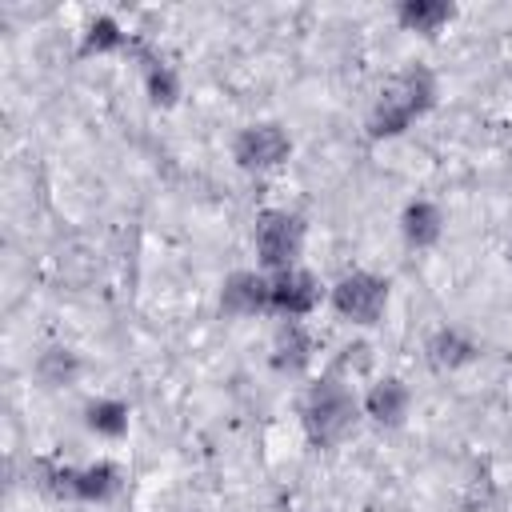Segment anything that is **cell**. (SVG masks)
<instances>
[{"mask_svg": "<svg viewBox=\"0 0 512 512\" xmlns=\"http://www.w3.org/2000/svg\"><path fill=\"white\" fill-rule=\"evenodd\" d=\"M436 96H440V84H436V76L428 68L408 64V68L392 72L380 84V92H376V100L368 108V120H364L368 140L404 136L412 128V120H420L424 112L436 108Z\"/></svg>", "mask_w": 512, "mask_h": 512, "instance_id": "1", "label": "cell"}, {"mask_svg": "<svg viewBox=\"0 0 512 512\" xmlns=\"http://www.w3.org/2000/svg\"><path fill=\"white\" fill-rule=\"evenodd\" d=\"M356 420H360V400L336 376H320L300 400V424L316 448H336L356 428Z\"/></svg>", "mask_w": 512, "mask_h": 512, "instance_id": "2", "label": "cell"}, {"mask_svg": "<svg viewBox=\"0 0 512 512\" xmlns=\"http://www.w3.org/2000/svg\"><path fill=\"white\" fill-rule=\"evenodd\" d=\"M256 260L260 272L276 276L284 268H296L300 252H304V220L288 208H264L256 216Z\"/></svg>", "mask_w": 512, "mask_h": 512, "instance_id": "3", "label": "cell"}, {"mask_svg": "<svg viewBox=\"0 0 512 512\" xmlns=\"http://www.w3.org/2000/svg\"><path fill=\"white\" fill-rule=\"evenodd\" d=\"M388 292H392V284H388L384 276H376V272H368V268H356V272H344V276L328 288V304H332V312H336L340 320L368 328V324H376V320L384 316Z\"/></svg>", "mask_w": 512, "mask_h": 512, "instance_id": "4", "label": "cell"}, {"mask_svg": "<svg viewBox=\"0 0 512 512\" xmlns=\"http://www.w3.org/2000/svg\"><path fill=\"white\" fill-rule=\"evenodd\" d=\"M292 156V136L284 124L276 120H256V124H244L232 140V160L244 168V172H268V168H280L284 160Z\"/></svg>", "mask_w": 512, "mask_h": 512, "instance_id": "5", "label": "cell"}, {"mask_svg": "<svg viewBox=\"0 0 512 512\" xmlns=\"http://www.w3.org/2000/svg\"><path fill=\"white\" fill-rule=\"evenodd\" d=\"M272 280V300H268V312H276L280 320H304L308 312H316V304L324 300V284L308 272V268H284Z\"/></svg>", "mask_w": 512, "mask_h": 512, "instance_id": "6", "label": "cell"}, {"mask_svg": "<svg viewBox=\"0 0 512 512\" xmlns=\"http://www.w3.org/2000/svg\"><path fill=\"white\" fill-rule=\"evenodd\" d=\"M268 300H272V280L268 272H256V268H236L224 276L220 284V312L232 316V320H248V316H260L268 312Z\"/></svg>", "mask_w": 512, "mask_h": 512, "instance_id": "7", "label": "cell"}, {"mask_svg": "<svg viewBox=\"0 0 512 512\" xmlns=\"http://www.w3.org/2000/svg\"><path fill=\"white\" fill-rule=\"evenodd\" d=\"M408 408H412V392L400 376H380L368 384L364 400H360V412L380 424V428H400L408 420Z\"/></svg>", "mask_w": 512, "mask_h": 512, "instance_id": "8", "label": "cell"}, {"mask_svg": "<svg viewBox=\"0 0 512 512\" xmlns=\"http://www.w3.org/2000/svg\"><path fill=\"white\" fill-rule=\"evenodd\" d=\"M424 360L436 368V372H460L468 368L472 360H480V344L456 328V324H440L428 340H424Z\"/></svg>", "mask_w": 512, "mask_h": 512, "instance_id": "9", "label": "cell"}, {"mask_svg": "<svg viewBox=\"0 0 512 512\" xmlns=\"http://www.w3.org/2000/svg\"><path fill=\"white\" fill-rule=\"evenodd\" d=\"M312 352H316V344H312V336H308V328H304L300 320H280V324H276L268 364H272L280 376L304 372V368L312 364Z\"/></svg>", "mask_w": 512, "mask_h": 512, "instance_id": "10", "label": "cell"}, {"mask_svg": "<svg viewBox=\"0 0 512 512\" xmlns=\"http://www.w3.org/2000/svg\"><path fill=\"white\" fill-rule=\"evenodd\" d=\"M400 236H404L408 248H432L444 236V212H440V204L436 200H424V196L408 200L400 208Z\"/></svg>", "mask_w": 512, "mask_h": 512, "instance_id": "11", "label": "cell"}, {"mask_svg": "<svg viewBox=\"0 0 512 512\" xmlns=\"http://www.w3.org/2000/svg\"><path fill=\"white\" fill-rule=\"evenodd\" d=\"M452 20H456V4H448V0H400L396 4V24L404 32L436 36Z\"/></svg>", "mask_w": 512, "mask_h": 512, "instance_id": "12", "label": "cell"}, {"mask_svg": "<svg viewBox=\"0 0 512 512\" xmlns=\"http://www.w3.org/2000/svg\"><path fill=\"white\" fill-rule=\"evenodd\" d=\"M120 492V468L112 460H96L84 468H72V500L84 504H104Z\"/></svg>", "mask_w": 512, "mask_h": 512, "instance_id": "13", "label": "cell"}, {"mask_svg": "<svg viewBox=\"0 0 512 512\" xmlns=\"http://www.w3.org/2000/svg\"><path fill=\"white\" fill-rule=\"evenodd\" d=\"M128 44H132V36L108 12L92 16L84 24V32H80V56H112V52H128Z\"/></svg>", "mask_w": 512, "mask_h": 512, "instance_id": "14", "label": "cell"}, {"mask_svg": "<svg viewBox=\"0 0 512 512\" xmlns=\"http://www.w3.org/2000/svg\"><path fill=\"white\" fill-rule=\"evenodd\" d=\"M128 420H132V412H128V404L116 400V396H96V400L84 404V424H88V432H96V436H104V440H120V436L128 432Z\"/></svg>", "mask_w": 512, "mask_h": 512, "instance_id": "15", "label": "cell"}, {"mask_svg": "<svg viewBox=\"0 0 512 512\" xmlns=\"http://www.w3.org/2000/svg\"><path fill=\"white\" fill-rule=\"evenodd\" d=\"M36 376H40V384H48V388L72 384V380L80 376V356H76L72 348L52 344V348H44V352L36 356Z\"/></svg>", "mask_w": 512, "mask_h": 512, "instance_id": "16", "label": "cell"}, {"mask_svg": "<svg viewBox=\"0 0 512 512\" xmlns=\"http://www.w3.org/2000/svg\"><path fill=\"white\" fill-rule=\"evenodd\" d=\"M144 92L156 108H172L180 100V72L168 64V60H148L144 64Z\"/></svg>", "mask_w": 512, "mask_h": 512, "instance_id": "17", "label": "cell"}, {"mask_svg": "<svg viewBox=\"0 0 512 512\" xmlns=\"http://www.w3.org/2000/svg\"><path fill=\"white\" fill-rule=\"evenodd\" d=\"M368 364H372V348L360 340V344L340 348V356H336V364H332V372H328V376H336V380H344V384H348V376L368 372Z\"/></svg>", "mask_w": 512, "mask_h": 512, "instance_id": "18", "label": "cell"}]
</instances>
